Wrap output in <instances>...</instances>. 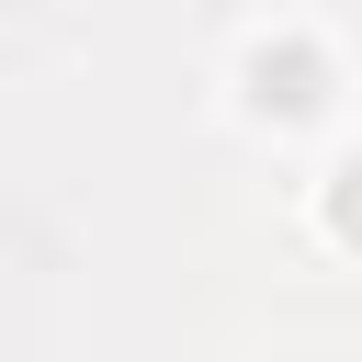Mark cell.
<instances>
[{
  "label": "cell",
  "instance_id": "obj_1",
  "mask_svg": "<svg viewBox=\"0 0 362 362\" xmlns=\"http://www.w3.org/2000/svg\"><path fill=\"white\" fill-rule=\"evenodd\" d=\"M249 79H260V113H317V57H305V45H283V57L260 45Z\"/></svg>",
  "mask_w": 362,
  "mask_h": 362
},
{
  "label": "cell",
  "instance_id": "obj_2",
  "mask_svg": "<svg viewBox=\"0 0 362 362\" xmlns=\"http://www.w3.org/2000/svg\"><path fill=\"white\" fill-rule=\"evenodd\" d=\"M339 238H362V158L339 170Z\"/></svg>",
  "mask_w": 362,
  "mask_h": 362
}]
</instances>
